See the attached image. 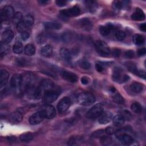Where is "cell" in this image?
<instances>
[{"label": "cell", "instance_id": "5", "mask_svg": "<svg viewBox=\"0 0 146 146\" xmlns=\"http://www.w3.org/2000/svg\"><path fill=\"white\" fill-rule=\"evenodd\" d=\"M14 15V9L11 6H6L3 7L1 11V21H6L13 18Z\"/></svg>", "mask_w": 146, "mask_h": 146}, {"label": "cell", "instance_id": "42", "mask_svg": "<svg viewBox=\"0 0 146 146\" xmlns=\"http://www.w3.org/2000/svg\"><path fill=\"white\" fill-rule=\"evenodd\" d=\"M72 39V35L70 33H65L64 34H63L62 35V40L64 42H69Z\"/></svg>", "mask_w": 146, "mask_h": 146}, {"label": "cell", "instance_id": "29", "mask_svg": "<svg viewBox=\"0 0 146 146\" xmlns=\"http://www.w3.org/2000/svg\"><path fill=\"white\" fill-rule=\"evenodd\" d=\"M23 22L24 23V24L28 27L31 26V25H33V24L34 23V19L33 15H30V14H28L26 15L23 19Z\"/></svg>", "mask_w": 146, "mask_h": 146}, {"label": "cell", "instance_id": "46", "mask_svg": "<svg viewBox=\"0 0 146 146\" xmlns=\"http://www.w3.org/2000/svg\"><path fill=\"white\" fill-rule=\"evenodd\" d=\"M29 35H29V33H27V31H25V32H23L21 33V36L23 40H26L29 38Z\"/></svg>", "mask_w": 146, "mask_h": 146}, {"label": "cell", "instance_id": "24", "mask_svg": "<svg viewBox=\"0 0 146 146\" xmlns=\"http://www.w3.org/2000/svg\"><path fill=\"white\" fill-rule=\"evenodd\" d=\"M44 27L49 30H58L61 28L62 25L58 22H47L44 23Z\"/></svg>", "mask_w": 146, "mask_h": 146}, {"label": "cell", "instance_id": "41", "mask_svg": "<svg viewBox=\"0 0 146 146\" xmlns=\"http://www.w3.org/2000/svg\"><path fill=\"white\" fill-rule=\"evenodd\" d=\"M79 141H81V140L79 137H71L68 143V144L69 145H78V143Z\"/></svg>", "mask_w": 146, "mask_h": 146}, {"label": "cell", "instance_id": "19", "mask_svg": "<svg viewBox=\"0 0 146 146\" xmlns=\"http://www.w3.org/2000/svg\"><path fill=\"white\" fill-rule=\"evenodd\" d=\"M52 53V47L50 44H46L43 46L40 50V54L44 57H50Z\"/></svg>", "mask_w": 146, "mask_h": 146}, {"label": "cell", "instance_id": "20", "mask_svg": "<svg viewBox=\"0 0 146 146\" xmlns=\"http://www.w3.org/2000/svg\"><path fill=\"white\" fill-rule=\"evenodd\" d=\"M9 77V72L5 70H1L0 71V86L1 87H3L6 83Z\"/></svg>", "mask_w": 146, "mask_h": 146}, {"label": "cell", "instance_id": "8", "mask_svg": "<svg viewBox=\"0 0 146 146\" xmlns=\"http://www.w3.org/2000/svg\"><path fill=\"white\" fill-rule=\"evenodd\" d=\"M80 10L79 7L75 6L69 9H66L60 11V14L62 16L65 17H76L80 14Z\"/></svg>", "mask_w": 146, "mask_h": 146}, {"label": "cell", "instance_id": "28", "mask_svg": "<svg viewBox=\"0 0 146 146\" xmlns=\"http://www.w3.org/2000/svg\"><path fill=\"white\" fill-rule=\"evenodd\" d=\"M23 18L22 14L21 12H17L16 13L14 14L12 18V21L14 25H18L19 23H21L23 21Z\"/></svg>", "mask_w": 146, "mask_h": 146}, {"label": "cell", "instance_id": "45", "mask_svg": "<svg viewBox=\"0 0 146 146\" xmlns=\"http://www.w3.org/2000/svg\"><path fill=\"white\" fill-rule=\"evenodd\" d=\"M135 54L132 50H128L125 52V56L128 58H132L134 57Z\"/></svg>", "mask_w": 146, "mask_h": 146}, {"label": "cell", "instance_id": "26", "mask_svg": "<svg viewBox=\"0 0 146 146\" xmlns=\"http://www.w3.org/2000/svg\"><path fill=\"white\" fill-rule=\"evenodd\" d=\"M130 89L134 93H139L142 91L143 86L141 84L138 82H134L131 84Z\"/></svg>", "mask_w": 146, "mask_h": 146}, {"label": "cell", "instance_id": "25", "mask_svg": "<svg viewBox=\"0 0 146 146\" xmlns=\"http://www.w3.org/2000/svg\"><path fill=\"white\" fill-rule=\"evenodd\" d=\"M86 7L88 8V10L92 13L95 12L98 8V3L96 1H85Z\"/></svg>", "mask_w": 146, "mask_h": 146}, {"label": "cell", "instance_id": "33", "mask_svg": "<svg viewBox=\"0 0 146 146\" xmlns=\"http://www.w3.org/2000/svg\"><path fill=\"white\" fill-rule=\"evenodd\" d=\"M131 110L136 113H140L142 111V107L141 105L137 102H134L131 104Z\"/></svg>", "mask_w": 146, "mask_h": 146}, {"label": "cell", "instance_id": "12", "mask_svg": "<svg viewBox=\"0 0 146 146\" xmlns=\"http://www.w3.org/2000/svg\"><path fill=\"white\" fill-rule=\"evenodd\" d=\"M44 117L43 116L40 111L34 113L29 118V123L31 125H36L40 123L43 119Z\"/></svg>", "mask_w": 146, "mask_h": 146}, {"label": "cell", "instance_id": "10", "mask_svg": "<svg viewBox=\"0 0 146 146\" xmlns=\"http://www.w3.org/2000/svg\"><path fill=\"white\" fill-rule=\"evenodd\" d=\"M71 104L70 99L68 97L63 98L58 104V110L59 112L63 113L67 110Z\"/></svg>", "mask_w": 146, "mask_h": 146}, {"label": "cell", "instance_id": "40", "mask_svg": "<svg viewBox=\"0 0 146 146\" xmlns=\"http://www.w3.org/2000/svg\"><path fill=\"white\" fill-rule=\"evenodd\" d=\"M17 30L20 32L21 33L26 31V29H27V27L24 24V23L23 22V21H22L21 23H19L18 25H17Z\"/></svg>", "mask_w": 146, "mask_h": 146}, {"label": "cell", "instance_id": "35", "mask_svg": "<svg viewBox=\"0 0 146 146\" xmlns=\"http://www.w3.org/2000/svg\"><path fill=\"white\" fill-rule=\"evenodd\" d=\"M112 139L107 136H102L100 139V143L103 145H108L111 144Z\"/></svg>", "mask_w": 146, "mask_h": 146}, {"label": "cell", "instance_id": "23", "mask_svg": "<svg viewBox=\"0 0 146 146\" xmlns=\"http://www.w3.org/2000/svg\"><path fill=\"white\" fill-rule=\"evenodd\" d=\"M125 122V118L123 115H116L113 119V124L115 126L119 127L122 125Z\"/></svg>", "mask_w": 146, "mask_h": 146}, {"label": "cell", "instance_id": "36", "mask_svg": "<svg viewBox=\"0 0 146 146\" xmlns=\"http://www.w3.org/2000/svg\"><path fill=\"white\" fill-rule=\"evenodd\" d=\"M78 64L79 66L83 69H85V70H87L89 69L90 68V63L86 60H83V59H81L78 62Z\"/></svg>", "mask_w": 146, "mask_h": 146}, {"label": "cell", "instance_id": "49", "mask_svg": "<svg viewBox=\"0 0 146 146\" xmlns=\"http://www.w3.org/2000/svg\"><path fill=\"white\" fill-rule=\"evenodd\" d=\"M146 53V50L145 48H142L140 49H139L137 51V54L139 56H143Z\"/></svg>", "mask_w": 146, "mask_h": 146}, {"label": "cell", "instance_id": "18", "mask_svg": "<svg viewBox=\"0 0 146 146\" xmlns=\"http://www.w3.org/2000/svg\"><path fill=\"white\" fill-rule=\"evenodd\" d=\"M22 115L19 111H15L10 115L9 120L12 123L17 124L22 121Z\"/></svg>", "mask_w": 146, "mask_h": 146}, {"label": "cell", "instance_id": "7", "mask_svg": "<svg viewBox=\"0 0 146 146\" xmlns=\"http://www.w3.org/2000/svg\"><path fill=\"white\" fill-rule=\"evenodd\" d=\"M22 77L18 74L14 75L10 80V85L13 90L15 91H20L22 87Z\"/></svg>", "mask_w": 146, "mask_h": 146}, {"label": "cell", "instance_id": "6", "mask_svg": "<svg viewBox=\"0 0 146 146\" xmlns=\"http://www.w3.org/2000/svg\"><path fill=\"white\" fill-rule=\"evenodd\" d=\"M40 112L44 118L48 119L53 118L56 115V111L55 108L50 104H47L43 107Z\"/></svg>", "mask_w": 146, "mask_h": 146}, {"label": "cell", "instance_id": "17", "mask_svg": "<svg viewBox=\"0 0 146 146\" xmlns=\"http://www.w3.org/2000/svg\"><path fill=\"white\" fill-rule=\"evenodd\" d=\"M131 18L135 21H143L145 19V14L140 9L136 8L131 15Z\"/></svg>", "mask_w": 146, "mask_h": 146}, {"label": "cell", "instance_id": "39", "mask_svg": "<svg viewBox=\"0 0 146 146\" xmlns=\"http://www.w3.org/2000/svg\"><path fill=\"white\" fill-rule=\"evenodd\" d=\"M113 100H114L116 103H118V104H123V103H124V99H123V98L121 96V95L120 94H119V93L116 94L113 96Z\"/></svg>", "mask_w": 146, "mask_h": 146}, {"label": "cell", "instance_id": "2", "mask_svg": "<svg viewBox=\"0 0 146 146\" xmlns=\"http://www.w3.org/2000/svg\"><path fill=\"white\" fill-rule=\"evenodd\" d=\"M60 94V92L58 90H55V87L51 90L46 91L43 94L44 102L47 104H50L55 102L58 98Z\"/></svg>", "mask_w": 146, "mask_h": 146}, {"label": "cell", "instance_id": "43", "mask_svg": "<svg viewBox=\"0 0 146 146\" xmlns=\"http://www.w3.org/2000/svg\"><path fill=\"white\" fill-rule=\"evenodd\" d=\"M127 66L128 68L129 69V70L130 71H131L132 72L136 74V72L137 71V69L136 66L134 64H133L132 63H128Z\"/></svg>", "mask_w": 146, "mask_h": 146}, {"label": "cell", "instance_id": "22", "mask_svg": "<svg viewBox=\"0 0 146 146\" xmlns=\"http://www.w3.org/2000/svg\"><path fill=\"white\" fill-rule=\"evenodd\" d=\"M113 26L111 25H107V26H102L99 28L100 33L103 36H107L110 34L113 29Z\"/></svg>", "mask_w": 146, "mask_h": 146}, {"label": "cell", "instance_id": "9", "mask_svg": "<svg viewBox=\"0 0 146 146\" xmlns=\"http://www.w3.org/2000/svg\"><path fill=\"white\" fill-rule=\"evenodd\" d=\"M112 79L117 82H125L129 80V76L127 75H122V71L120 68H115L112 74Z\"/></svg>", "mask_w": 146, "mask_h": 146}, {"label": "cell", "instance_id": "21", "mask_svg": "<svg viewBox=\"0 0 146 146\" xmlns=\"http://www.w3.org/2000/svg\"><path fill=\"white\" fill-rule=\"evenodd\" d=\"M60 55L62 58L67 62H69L71 59V54L70 51L66 48H62L60 50Z\"/></svg>", "mask_w": 146, "mask_h": 146}, {"label": "cell", "instance_id": "11", "mask_svg": "<svg viewBox=\"0 0 146 146\" xmlns=\"http://www.w3.org/2000/svg\"><path fill=\"white\" fill-rule=\"evenodd\" d=\"M61 75L65 80L71 83H75L78 80L77 75L70 71L66 70L62 71L61 72Z\"/></svg>", "mask_w": 146, "mask_h": 146}, {"label": "cell", "instance_id": "15", "mask_svg": "<svg viewBox=\"0 0 146 146\" xmlns=\"http://www.w3.org/2000/svg\"><path fill=\"white\" fill-rule=\"evenodd\" d=\"M39 87L42 91H44V92L46 91L54 88L55 87L53 82L51 80L48 79H44L41 82Z\"/></svg>", "mask_w": 146, "mask_h": 146}, {"label": "cell", "instance_id": "37", "mask_svg": "<svg viewBox=\"0 0 146 146\" xmlns=\"http://www.w3.org/2000/svg\"><path fill=\"white\" fill-rule=\"evenodd\" d=\"M9 50V46L7 45V43H6L2 41L1 42V55H5L7 53Z\"/></svg>", "mask_w": 146, "mask_h": 146}, {"label": "cell", "instance_id": "13", "mask_svg": "<svg viewBox=\"0 0 146 146\" xmlns=\"http://www.w3.org/2000/svg\"><path fill=\"white\" fill-rule=\"evenodd\" d=\"M99 117L98 121L99 123L102 124H106L111 120L112 115L109 111H105L102 112Z\"/></svg>", "mask_w": 146, "mask_h": 146}, {"label": "cell", "instance_id": "50", "mask_svg": "<svg viewBox=\"0 0 146 146\" xmlns=\"http://www.w3.org/2000/svg\"><path fill=\"white\" fill-rule=\"evenodd\" d=\"M112 55L115 57H118L120 55V50L117 48H115L112 51Z\"/></svg>", "mask_w": 146, "mask_h": 146}, {"label": "cell", "instance_id": "14", "mask_svg": "<svg viewBox=\"0 0 146 146\" xmlns=\"http://www.w3.org/2000/svg\"><path fill=\"white\" fill-rule=\"evenodd\" d=\"M119 140L121 143L125 145H129L133 143L132 137L127 133H121L117 136Z\"/></svg>", "mask_w": 146, "mask_h": 146}, {"label": "cell", "instance_id": "32", "mask_svg": "<svg viewBox=\"0 0 146 146\" xmlns=\"http://www.w3.org/2000/svg\"><path fill=\"white\" fill-rule=\"evenodd\" d=\"M13 50L15 54H21L23 51V46L22 43L18 41L15 42L13 46Z\"/></svg>", "mask_w": 146, "mask_h": 146}, {"label": "cell", "instance_id": "27", "mask_svg": "<svg viewBox=\"0 0 146 146\" xmlns=\"http://www.w3.org/2000/svg\"><path fill=\"white\" fill-rule=\"evenodd\" d=\"M24 51H25V54L27 56H31L35 54V48L33 44H28L25 46Z\"/></svg>", "mask_w": 146, "mask_h": 146}, {"label": "cell", "instance_id": "54", "mask_svg": "<svg viewBox=\"0 0 146 146\" xmlns=\"http://www.w3.org/2000/svg\"><path fill=\"white\" fill-rule=\"evenodd\" d=\"M38 2H39V3L40 4H41V5H46V4L48 2L47 1H43V0H42V1H39Z\"/></svg>", "mask_w": 146, "mask_h": 146}, {"label": "cell", "instance_id": "51", "mask_svg": "<svg viewBox=\"0 0 146 146\" xmlns=\"http://www.w3.org/2000/svg\"><path fill=\"white\" fill-rule=\"evenodd\" d=\"M81 82L82 84H87L89 82V80H88V78L87 77H86V76H83L82 78L81 79Z\"/></svg>", "mask_w": 146, "mask_h": 146}, {"label": "cell", "instance_id": "1", "mask_svg": "<svg viewBox=\"0 0 146 146\" xmlns=\"http://www.w3.org/2000/svg\"><path fill=\"white\" fill-rule=\"evenodd\" d=\"M78 103L84 106H89L92 105L95 102V97L94 95L90 92H82L78 96Z\"/></svg>", "mask_w": 146, "mask_h": 146}, {"label": "cell", "instance_id": "52", "mask_svg": "<svg viewBox=\"0 0 146 146\" xmlns=\"http://www.w3.org/2000/svg\"><path fill=\"white\" fill-rule=\"evenodd\" d=\"M113 132H114V131H113V129L112 127H108L106 129V133H107L108 135H112V134L113 133Z\"/></svg>", "mask_w": 146, "mask_h": 146}, {"label": "cell", "instance_id": "47", "mask_svg": "<svg viewBox=\"0 0 146 146\" xmlns=\"http://www.w3.org/2000/svg\"><path fill=\"white\" fill-rule=\"evenodd\" d=\"M95 68L98 72H102L104 70L103 66L101 63H96L95 64Z\"/></svg>", "mask_w": 146, "mask_h": 146}, {"label": "cell", "instance_id": "48", "mask_svg": "<svg viewBox=\"0 0 146 146\" xmlns=\"http://www.w3.org/2000/svg\"><path fill=\"white\" fill-rule=\"evenodd\" d=\"M67 1H64V0H58L56 1V4L57 5V6H60V7H62L66 5L67 3Z\"/></svg>", "mask_w": 146, "mask_h": 146}, {"label": "cell", "instance_id": "30", "mask_svg": "<svg viewBox=\"0 0 146 146\" xmlns=\"http://www.w3.org/2000/svg\"><path fill=\"white\" fill-rule=\"evenodd\" d=\"M33 135L30 132H26L20 135L19 139L22 142H29L33 140Z\"/></svg>", "mask_w": 146, "mask_h": 146}, {"label": "cell", "instance_id": "34", "mask_svg": "<svg viewBox=\"0 0 146 146\" xmlns=\"http://www.w3.org/2000/svg\"><path fill=\"white\" fill-rule=\"evenodd\" d=\"M80 26L86 30L88 29H90L91 27V22L89 21L87 18H84L83 19H81L79 22Z\"/></svg>", "mask_w": 146, "mask_h": 146}, {"label": "cell", "instance_id": "44", "mask_svg": "<svg viewBox=\"0 0 146 146\" xmlns=\"http://www.w3.org/2000/svg\"><path fill=\"white\" fill-rule=\"evenodd\" d=\"M123 6L122 2L121 1H115L113 4V7L116 10H120Z\"/></svg>", "mask_w": 146, "mask_h": 146}, {"label": "cell", "instance_id": "53", "mask_svg": "<svg viewBox=\"0 0 146 146\" xmlns=\"http://www.w3.org/2000/svg\"><path fill=\"white\" fill-rule=\"evenodd\" d=\"M140 29L143 31H146V24L145 23H142L141 25H140Z\"/></svg>", "mask_w": 146, "mask_h": 146}, {"label": "cell", "instance_id": "16", "mask_svg": "<svg viewBox=\"0 0 146 146\" xmlns=\"http://www.w3.org/2000/svg\"><path fill=\"white\" fill-rule=\"evenodd\" d=\"M14 34L12 30L7 29L5 30L2 34V41L6 43H10L13 39Z\"/></svg>", "mask_w": 146, "mask_h": 146}, {"label": "cell", "instance_id": "31", "mask_svg": "<svg viewBox=\"0 0 146 146\" xmlns=\"http://www.w3.org/2000/svg\"><path fill=\"white\" fill-rule=\"evenodd\" d=\"M133 42L136 45H141L144 42V38L140 34H136L133 36Z\"/></svg>", "mask_w": 146, "mask_h": 146}, {"label": "cell", "instance_id": "4", "mask_svg": "<svg viewBox=\"0 0 146 146\" xmlns=\"http://www.w3.org/2000/svg\"><path fill=\"white\" fill-rule=\"evenodd\" d=\"M95 46L97 52L102 56H107L110 54V50L107 44L102 40H96Z\"/></svg>", "mask_w": 146, "mask_h": 146}, {"label": "cell", "instance_id": "38", "mask_svg": "<svg viewBox=\"0 0 146 146\" xmlns=\"http://www.w3.org/2000/svg\"><path fill=\"white\" fill-rule=\"evenodd\" d=\"M125 33L122 30H119L116 33L115 36L118 40H123L125 38Z\"/></svg>", "mask_w": 146, "mask_h": 146}, {"label": "cell", "instance_id": "3", "mask_svg": "<svg viewBox=\"0 0 146 146\" xmlns=\"http://www.w3.org/2000/svg\"><path fill=\"white\" fill-rule=\"evenodd\" d=\"M103 107L102 104L98 103L94 105L86 113V117L89 119H94L99 117L103 112Z\"/></svg>", "mask_w": 146, "mask_h": 146}]
</instances>
